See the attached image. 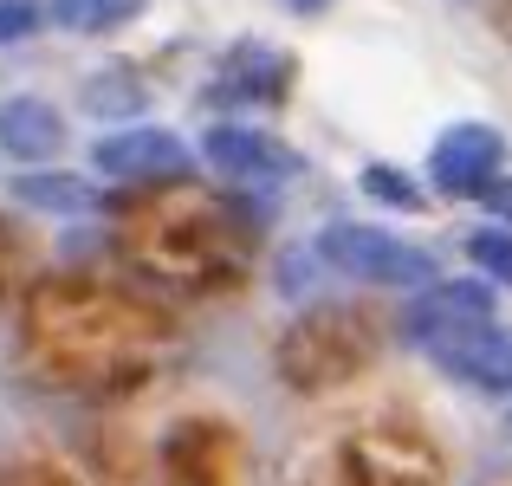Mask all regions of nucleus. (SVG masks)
Returning <instances> with one entry per match:
<instances>
[{
  "mask_svg": "<svg viewBox=\"0 0 512 486\" xmlns=\"http://www.w3.org/2000/svg\"><path fill=\"white\" fill-rule=\"evenodd\" d=\"M292 78V65L279 59L273 46H240V59H234V72L221 78V85H208V98H266V91H279Z\"/></svg>",
  "mask_w": 512,
  "mask_h": 486,
  "instance_id": "obj_8",
  "label": "nucleus"
},
{
  "mask_svg": "<svg viewBox=\"0 0 512 486\" xmlns=\"http://www.w3.org/2000/svg\"><path fill=\"white\" fill-rule=\"evenodd\" d=\"M506 428H512V415H506Z\"/></svg>",
  "mask_w": 512,
  "mask_h": 486,
  "instance_id": "obj_16",
  "label": "nucleus"
},
{
  "mask_svg": "<svg viewBox=\"0 0 512 486\" xmlns=\"http://www.w3.org/2000/svg\"><path fill=\"white\" fill-rule=\"evenodd\" d=\"M13 201L39 208V214H91L98 208V188L72 169H26V175H13Z\"/></svg>",
  "mask_w": 512,
  "mask_h": 486,
  "instance_id": "obj_7",
  "label": "nucleus"
},
{
  "mask_svg": "<svg viewBox=\"0 0 512 486\" xmlns=\"http://www.w3.org/2000/svg\"><path fill=\"white\" fill-rule=\"evenodd\" d=\"M201 156L221 175H240V182H286V175H299L292 143L266 137V130H247V124H214L201 137Z\"/></svg>",
  "mask_w": 512,
  "mask_h": 486,
  "instance_id": "obj_4",
  "label": "nucleus"
},
{
  "mask_svg": "<svg viewBox=\"0 0 512 486\" xmlns=\"http://www.w3.org/2000/svg\"><path fill=\"white\" fill-rule=\"evenodd\" d=\"M286 7H292V13H325L331 0H286Z\"/></svg>",
  "mask_w": 512,
  "mask_h": 486,
  "instance_id": "obj_15",
  "label": "nucleus"
},
{
  "mask_svg": "<svg viewBox=\"0 0 512 486\" xmlns=\"http://www.w3.org/2000/svg\"><path fill=\"white\" fill-rule=\"evenodd\" d=\"M91 156H98V169L111 175V182H156V175H182L188 162V143L175 137V130H111V137L91 143Z\"/></svg>",
  "mask_w": 512,
  "mask_h": 486,
  "instance_id": "obj_3",
  "label": "nucleus"
},
{
  "mask_svg": "<svg viewBox=\"0 0 512 486\" xmlns=\"http://www.w3.org/2000/svg\"><path fill=\"white\" fill-rule=\"evenodd\" d=\"M500 318V305H493V286L487 279H435V286H422L409 299V312H402V331H428V324H493Z\"/></svg>",
  "mask_w": 512,
  "mask_h": 486,
  "instance_id": "obj_5",
  "label": "nucleus"
},
{
  "mask_svg": "<svg viewBox=\"0 0 512 486\" xmlns=\"http://www.w3.org/2000/svg\"><path fill=\"white\" fill-rule=\"evenodd\" d=\"M143 0H52V20L65 33H111V26L137 20Z\"/></svg>",
  "mask_w": 512,
  "mask_h": 486,
  "instance_id": "obj_9",
  "label": "nucleus"
},
{
  "mask_svg": "<svg viewBox=\"0 0 512 486\" xmlns=\"http://www.w3.org/2000/svg\"><path fill=\"white\" fill-rule=\"evenodd\" d=\"M39 0H0V46H13V39H33L39 33Z\"/></svg>",
  "mask_w": 512,
  "mask_h": 486,
  "instance_id": "obj_13",
  "label": "nucleus"
},
{
  "mask_svg": "<svg viewBox=\"0 0 512 486\" xmlns=\"http://www.w3.org/2000/svg\"><path fill=\"white\" fill-rule=\"evenodd\" d=\"M85 111H98V117H130V111H143V91L130 85L124 72H104V78H91L85 85Z\"/></svg>",
  "mask_w": 512,
  "mask_h": 486,
  "instance_id": "obj_12",
  "label": "nucleus"
},
{
  "mask_svg": "<svg viewBox=\"0 0 512 486\" xmlns=\"http://www.w3.org/2000/svg\"><path fill=\"white\" fill-rule=\"evenodd\" d=\"M428 175H435V188H448V195H480L487 182H500L506 175V137L493 124H448L435 137V150H428Z\"/></svg>",
  "mask_w": 512,
  "mask_h": 486,
  "instance_id": "obj_2",
  "label": "nucleus"
},
{
  "mask_svg": "<svg viewBox=\"0 0 512 486\" xmlns=\"http://www.w3.org/2000/svg\"><path fill=\"white\" fill-rule=\"evenodd\" d=\"M357 188H363L370 201H383V208L422 214V182H409V175L389 169V162H370V169H357Z\"/></svg>",
  "mask_w": 512,
  "mask_h": 486,
  "instance_id": "obj_11",
  "label": "nucleus"
},
{
  "mask_svg": "<svg viewBox=\"0 0 512 486\" xmlns=\"http://www.w3.org/2000/svg\"><path fill=\"white\" fill-rule=\"evenodd\" d=\"M467 260L487 286H512V227H474L467 234Z\"/></svg>",
  "mask_w": 512,
  "mask_h": 486,
  "instance_id": "obj_10",
  "label": "nucleus"
},
{
  "mask_svg": "<svg viewBox=\"0 0 512 486\" xmlns=\"http://www.w3.org/2000/svg\"><path fill=\"white\" fill-rule=\"evenodd\" d=\"M0 150H7L13 162H52L65 150V124L59 111H52L46 98H7L0 104Z\"/></svg>",
  "mask_w": 512,
  "mask_h": 486,
  "instance_id": "obj_6",
  "label": "nucleus"
},
{
  "mask_svg": "<svg viewBox=\"0 0 512 486\" xmlns=\"http://www.w3.org/2000/svg\"><path fill=\"white\" fill-rule=\"evenodd\" d=\"M474 201H487V208H493V214H500V221L512 227V182H506V175H500V182H487Z\"/></svg>",
  "mask_w": 512,
  "mask_h": 486,
  "instance_id": "obj_14",
  "label": "nucleus"
},
{
  "mask_svg": "<svg viewBox=\"0 0 512 486\" xmlns=\"http://www.w3.org/2000/svg\"><path fill=\"white\" fill-rule=\"evenodd\" d=\"M312 253L338 273L363 279V286H435V266H428L422 247H409L402 234L370 221H331L325 234L312 240Z\"/></svg>",
  "mask_w": 512,
  "mask_h": 486,
  "instance_id": "obj_1",
  "label": "nucleus"
}]
</instances>
